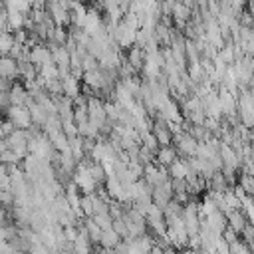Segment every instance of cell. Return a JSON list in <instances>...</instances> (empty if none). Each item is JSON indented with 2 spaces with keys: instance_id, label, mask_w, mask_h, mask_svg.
Segmentation results:
<instances>
[{
  "instance_id": "obj_1",
  "label": "cell",
  "mask_w": 254,
  "mask_h": 254,
  "mask_svg": "<svg viewBox=\"0 0 254 254\" xmlns=\"http://www.w3.org/2000/svg\"><path fill=\"white\" fill-rule=\"evenodd\" d=\"M4 147L14 151L20 159L26 157L28 153V137H26V129H14L10 135L4 137Z\"/></svg>"
},
{
  "instance_id": "obj_2",
  "label": "cell",
  "mask_w": 254,
  "mask_h": 254,
  "mask_svg": "<svg viewBox=\"0 0 254 254\" xmlns=\"http://www.w3.org/2000/svg\"><path fill=\"white\" fill-rule=\"evenodd\" d=\"M8 121L16 129H28L32 127V115L26 105H12L8 107Z\"/></svg>"
},
{
  "instance_id": "obj_3",
  "label": "cell",
  "mask_w": 254,
  "mask_h": 254,
  "mask_svg": "<svg viewBox=\"0 0 254 254\" xmlns=\"http://www.w3.org/2000/svg\"><path fill=\"white\" fill-rule=\"evenodd\" d=\"M175 143H177V151H179L181 155H185V157H192L194 151H196V145H198V141H196L190 133H183V131L177 133Z\"/></svg>"
},
{
  "instance_id": "obj_4",
  "label": "cell",
  "mask_w": 254,
  "mask_h": 254,
  "mask_svg": "<svg viewBox=\"0 0 254 254\" xmlns=\"http://www.w3.org/2000/svg\"><path fill=\"white\" fill-rule=\"evenodd\" d=\"M30 62H32L34 65H38V67L48 65V64H54V60H52V50H48V48L42 46V44L30 48Z\"/></svg>"
},
{
  "instance_id": "obj_5",
  "label": "cell",
  "mask_w": 254,
  "mask_h": 254,
  "mask_svg": "<svg viewBox=\"0 0 254 254\" xmlns=\"http://www.w3.org/2000/svg\"><path fill=\"white\" fill-rule=\"evenodd\" d=\"M212 232H216L218 236H222V230L226 228V216L220 212V210H214L210 214H206V220H204Z\"/></svg>"
},
{
  "instance_id": "obj_6",
  "label": "cell",
  "mask_w": 254,
  "mask_h": 254,
  "mask_svg": "<svg viewBox=\"0 0 254 254\" xmlns=\"http://www.w3.org/2000/svg\"><path fill=\"white\" fill-rule=\"evenodd\" d=\"M16 75H18V62L10 56H2L0 58V77L14 79Z\"/></svg>"
},
{
  "instance_id": "obj_7",
  "label": "cell",
  "mask_w": 254,
  "mask_h": 254,
  "mask_svg": "<svg viewBox=\"0 0 254 254\" xmlns=\"http://www.w3.org/2000/svg\"><path fill=\"white\" fill-rule=\"evenodd\" d=\"M28 97H30V93H28V89L22 83H14L12 85V89H10V101H12V105H26Z\"/></svg>"
},
{
  "instance_id": "obj_8",
  "label": "cell",
  "mask_w": 254,
  "mask_h": 254,
  "mask_svg": "<svg viewBox=\"0 0 254 254\" xmlns=\"http://www.w3.org/2000/svg\"><path fill=\"white\" fill-rule=\"evenodd\" d=\"M135 69H143V64H145V50L139 48V46H133L129 52H127V58H125Z\"/></svg>"
},
{
  "instance_id": "obj_9",
  "label": "cell",
  "mask_w": 254,
  "mask_h": 254,
  "mask_svg": "<svg viewBox=\"0 0 254 254\" xmlns=\"http://www.w3.org/2000/svg\"><path fill=\"white\" fill-rule=\"evenodd\" d=\"M62 83H64V95H67L69 99H75L79 95V79L75 75L69 73L67 77L62 79Z\"/></svg>"
},
{
  "instance_id": "obj_10",
  "label": "cell",
  "mask_w": 254,
  "mask_h": 254,
  "mask_svg": "<svg viewBox=\"0 0 254 254\" xmlns=\"http://www.w3.org/2000/svg\"><path fill=\"white\" fill-rule=\"evenodd\" d=\"M189 171H190V165H189V161H179V159H175V161L169 165V173H171V179H185Z\"/></svg>"
},
{
  "instance_id": "obj_11",
  "label": "cell",
  "mask_w": 254,
  "mask_h": 254,
  "mask_svg": "<svg viewBox=\"0 0 254 254\" xmlns=\"http://www.w3.org/2000/svg\"><path fill=\"white\" fill-rule=\"evenodd\" d=\"M28 109H30V115H32V123H38V125H44V123H46L48 113H46V109H44L40 103L32 101V103L28 105Z\"/></svg>"
},
{
  "instance_id": "obj_12",
  "label": "cell",
  "mask_w": 254,
  "mask_h": 254,
  "mask_svg": "<svg viewBox=\"0 0 254 254\" xmlns=\"http://www.w3.org/2000/svg\"><path fill=\"white\" fill-rule=\"evenodd\" d=\"M119 234L113 230V228H109V230H101V238H99V242L103 244V248H109V250H113L117 244H119Z\"/></svg>"
},
{
  "instance_id": "obj_13",
  "label": "cell",
  "mask_w": 254,
  "mask_h": 254,
  "mask_svg": "<svg viewBox=\"0 0 254 254\" xmlns=\"http://www.w3.org/2000/svg\"><path fill=\"white\" fill-rule=\"evenodd\" d=\"M226 220L230 222V228L238 234V232H242L244 230V226H246V222H244V216L238 212V210H230L228 214H226Z\"/></svg>"
},
{
  "instance_id": "obj_14",
  "label": "cell",
  "mask_w": 254,
  "mask_h": 254,
  "mask_svg": "<svg viewBox=\"0 0 254 254\" xmlns=\"http://www.w3.org/2000/svg\"><path fill=\"white\" fill-rule=\"evenodd\" d=\"M175 159H177V151H175L171 145L161 147V149L157 151V161H159L161 165H171Z\"/></svg>"
},
{
  "instance_id": "obj_15",
  "label": "cell",
  "mask_w": 254,
  "mask_h": 254,
  "mask_svg": "<svg viewBox=\"0 0 254 254\" xmlns=\"http://www.w3.org/2000/svg\"><path fill=\"white\" fill-rule=\"evenodd\" d=\"M24 18H26V14H22L18 10H8V26H10V32H14L18 28H24Z\"/></svg>"
},
{
  "instance_id": "obj_16",
  "label": "cell",
  "mask_w": 254,
  "mask_h": 254,
  "mask_svg": "<svg viewBox=\"0 0 254 254\" xmlns=\"http://www.w3.org/2000/svg\"><path fill=\"white\" fill-rule=\"evenodd\" d=\"M14 34L12 32H0V56H8L14 46Z\"/></svg>"
},
{
  "instance_id": "obj_17",
  "label": "cell",
  "mask_w": 254,
  "mask_h": 254,
  "mask_svg": "<svg viewBox=\"0 0 254 254\" xmlns=\"http://www.w3.org/2000/svg\"><path fill=\"white\" fill-rule=\"evenodd\" d=\"M4 6H6L8 10H18V12H22V14H28L30 8H32V2H30V0H6Z\"/></svg>"
},
{
  "instance_id": "obj_18",
  "label": "cell",
  "mask_w": 254,
  "mask_h": 254,
  "mask_svg": "<svg viewBox=\"0 0 254 254\" xmlns=\"http://www.w3.org/2000/svg\"><path fill=\"white\" fill-rule=\"evenodd\" d=\"M83 230L87 232L89 240H93V242H99V238H101V228L95 224V220H93V218H87V220H85V226H83Z\"/></svg>"
},
{
  "instance_id": "obj_19",
  "label": "cell",
  "mask_w": 254,
  "mask_h": 254,
  "mask_svg": "<svg viewBox=\"0 0 254 254\" xmlns=\"http://www.w3.org/2000/svg\"><path fill=\"white\" fill-rule=\"evenodd\" d=\"M91 218L95 220V224H97L101 230H109L111 224H113V218H111L109 212H99V214H93Z\"/></svg>"
},
{
  "instance_id": "obj_20",
  "label": "cell",
  "mask_w": 254,
  "mask_h": 254,
  "mask_svg": "<svg viewBox=\"0 0 254 254\" xmlns=\"http://www.w3.org/2000/svg\"><path fill=\"white\" fill-rule=\"evenodd\" d=\"M40 75H42L44 79H56V77H60V73H58V65H56V64L42 65V67H40Z\"/></svg>"
},
{
  "instance_id": "obj_21",
  "label": "cell",
  "mask_w": 254,
  "mask_h": 254,
  "mask_svg": "<svg viewBox=\"0 0 254 254\" xmlns=\"http://www.w3.org/2000/svg\"><path fill=\"white\" fill-rule=\"evenodd\" d=\"M0 161H2L4 165H14V163H18V161H20V157H18L14 151L4 149V151L0 153Z\"/></svg>"
},
{
  "instance_id": "obj_22",
  "label": "cell",
  "mask_w": 254,
  "mask_h": 254,
  "mask_svg": "<svg viewBox=\"0 0 254 254\" xmlns=\"http://www.w3.org/2000/svg\"><path fill=\"white\" fill-rule=\"evenodd\" d=\"M28 254H52V250L48 246H44L42 242H38V244H32L28 248Z\"/></svg>"
},
{
  "instance_id": "obj_23",
  "label": "cell",
  "mask_w": 254,
  "mask_h": 254,
  "mask_svg": "<svg viewBox=\"0 0 254 254\" xmlns=\"http://www.w3.org/2000/svg\"><path fill=\"white\" fill-rule=\"evenodd\" d=\"M14 202V194L10 189H0V204H10Z\"/></svg>"
},
{
  "instance_id": "obj_24",
  "label": "cell",
  "mask_w": 254,
  "mask_h": 254,
  "mask_svg": "<svg viewBox=\"0 0 254 254\" xmlns=\"http://www.w3.org/2000/svg\"><path fill=\"white\" fill-rule=\"evenodd\" d=\"M8 107H12L10 91H0V109H8Z\"/></svg>"
},
{
  "instance_id": "obj_25",
  "label": "cell",
  "mask_w": 254,
  "mask_h": 254,
  "mask_svg": "<svg viewBox=\"0 0 254 254\" xmlns=\"http://www.w3.org/2000/svg\"><path fill=\"white\" fill-rule=\"evenodd\" d=\"M185 254H196V252H194V250H187Z\"/></svg>"
},
{
  "instance_id": "obj_26",
  "label": "cell",
  "mask_w": 254,
  "mask_h": 254,
  "mask_svg": "<svg viewBox=\"0 0 254 254\" xmlns=\"http://www.w3.org/2000/svg\"><path fill=\"white\" fill-rule=\"evenodd\" d=\"M0 123H2V117H0Z\"/></svg>"
},
{
  "instance_id": "obj_27",
  "label": "cell",
  "mask_w": 254,
  "mask_h": 254,
  "mask_svg": "<svg viewBox=\"0 0 254 254\" xmlns=\"http://www.w3.org/2000/svg\"><path fill=\"white\" fill-rule=\"evenodd\" d=\"M0 58H2V56H0Z\"/></svg>"
}]
</instances>
